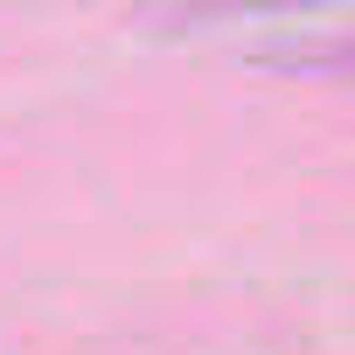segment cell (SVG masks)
<instances>
[{
    "label": "cell",
    "mask_w": 355,
    "mask_h": 355,
    "mask_svg": "<svg viewBox=\"0 0 355 355\" xmlns=\"http://www.w3.org/2000/svg\"><path fill=\"white\" fill-rule=\"evenodd\" d=\"M306 8H341V0H189L182 21H244V15H306Z\"/></svg>",
    "instance_id": "obj_1"
}]
</instances>
